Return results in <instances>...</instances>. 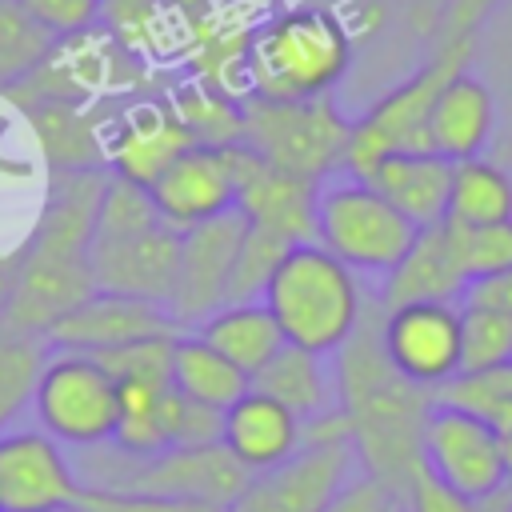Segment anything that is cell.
<instances>
[{
  "label": "cell",
  "instance_id": "cell-1",
  "mask_svg": "<svg viewBox=\"0 0 512 512\" xmlns=\"http://www.w3.org/2000/svg\"><path fill=\"white\" fill-rule=\"evenodd\" d=\"M108 168L48 172L40 216L12 260L8 292L0 304V332L48 336V328L96 292L92 280V228Z\"/></svg>",
  "mask_w": 512,
  "mask_h": 512
},
{
  "label": "cell",
  "instance_id": "cell-2",
  "mask_svg": "<svg viewBox=\"0 0 512 512\" xmlns=\"http://www.w3.org/2000/svg\"><path fill=\"white\" fill-rule=\"evenodd\" d=\"M336 412L348 424V440L368 480H376L392 500L404 496L408 480L424 468L420 440L432 392L408 384L380 348V304L368 300L360 328L336 352Z\"/></svg>",
  "mask_w": 512,
  "mask_h": 512
},
{
  "label": "cell",
  "instance_id": "cell-3",
  "mask_svg": "<svg viewBox=\"0 0 512 512\" xmlns=\"http://www.w3.org/2000/svg\"><path fill=\"white\" fill-rule=\"evenodd\" d=\"M356 60V28L328 4H280L248 36V96H332Z\"/></svg>",
  "mask_w": 512,
  "mask_h": 512
},
{
  "label": "cell",
  "instance_id": "cell-4",
  "mask_svg": "<svg viewBox=\"0 0 512 512\" xmlns=\"http://www.w3.org/2000/svg\"><path fill=\"white\" fill-rule=\"evenodd\" d=\"M260 300L280 324L284 344L316 356H336L352 340L368 308L360 276L316 240L292 244L284 252Z\"/></svg>",
  "mask_w": 512,
  "mask_h": 512
},
{
  "label": "cell",
  "instance_id": "cell-5",
  "mask_svg": "<svg viewBox=\"0 0 512 512\" xmlns=\"http://www.w3.org/2000/svg\"><path fill=\"white\" fill-rule=\"evenodd\" d=\"M84 488H108V492H148V496H180V500H204L216 508H228L244 484L252 480L224 444H200V448H164L156 456H124L104 448L80 452L76 468Z\"/></svg>",
  "mask_w": 512,
  "mask_h": 512
},
{
  "label": "cell",
  "instance_id": "cell-6",
  "mask_svg": "<svg viewBox=\"0 0 512 512\" xmlns=\"http://www.w3.org/2000/svg\"><path fill=\"white\" fill-rule=\"evenodd\" d=\"M240 108H244L240 144L260 160L316 184L344 172L352 116H344L332 96H312V100L244 96Z\"/></svg>",
  "mask_w": 512,
  "mask_h": 512
},
{
  "label": "cell",
  "instance_id": "cell-7",
  "mask_svg": "<svg viewBox=\"0 0 512 512\" xmlns=\"http://www.w3.org/2000/svg\"><path fill=\"white\" fill-rule=\"evenodd\" d=\"M176 336H152V340H136V344L96 356L116 380L120 420H116L112 448L124 456H156L180 444L188 400L172 384V340Z\"/></svg>",
  "mask_w": 512,
  "mask_h": 512
},
{
  "label": "cell",
  "instance_id": "cell-8",
  "mask_svg": "<svg viewBox=\"0 0 512 512\" xmlns=\"http://www.w3.org/2000/svg\"><path fill=\"white\" fill-rule=\"evenodd\" d=\"M472 52H476V40H432L428 60L408 80L388 88L360 120H352L344 172L348 176H364L388 152L428 148V112H432L440 88L456 72H468Z\"/></svg>",
  "mask_w": 512,
  "mask_h": 512
},
{
  "label": "cell",
  "instance_id": "cell-9",
  "mask_svg": "<svg viewBox=\"0 0 512 512\" xmlns=\"http://www.w3.org/2000/svg\"><path fill=\"white\" fill-rule=\"evenodd\" d=\"M416 232L420 228L360 176L336 172L316 192V244L348 264L356 276H388L408 256Z\"/></svg>",
  "mask_w": 512,
  "mask_h": 512
},
{
  "label": "cell",
  "instance_id": "cell-10",
  "mask_svg": "<svg viewBox=\"0 0 512 512\" xmlns=\"http://www.w3.org/2000/svg\"><path fill=\"white\" fill-rule=\"evenodd\" d=\"M356 468L360 460L348 440L344 416H316L304 424L300 448L284 464L256 472L228 504V512H324L352 484Z\"/></svg>",
  "mask_w": 512,
  "mask_h": 512
},
{
  "label": "cell",
  "instance_id": "cell-11",
  "mask_svg": "<svg viewBox=\"0 0 512 512\" xmlns=\"http://www.w3.org/2000/svg\"><path fill=\"white\" fill-rule=\"evenodd\" d=\"M32 412L40 432H48L64 448L88 452L112 444L120 420L116 380L88 352H52L40 372Z\"/></svg>",
  "mask_w": 512,
  "mask_h": 512
},
{
  "label": "cell",
  "instance_id": "cell-12",
  "mask_svg": "<svg viewBox=\"0 0 512 512\" xmlns=\"http://www.w3.org/2000/svg\"><path fill=\"white\" fill-rule=\"evenodd\" d=\"M420 460L440 484H448L452 492H460L468 500H484L508 480L500 432L484 416H472V412H464L456 404H440V400L428 412Z\"/></svg>",
  "mask_w": 512,
  "mask_h": 512
},
{
  "label": "cell",
  "instance_id": "cell-13",
  "mask_svg": "<svg viewBox=\"0 0 512 512\" xmlns=\"http://www.w3.org/2000/svg\"><path fill=\"white\" fill-rule=\"evenodd\" d=\"M380 348L408 384L436 396L460 376V308L444 300L380 308Z\"/></svg>",
  "mask_w": 512,
  "mask_h": 512
},
{
  "label": "cell",
  "instance_id": "cell-14",
  "mask_svg": "<svg viewBox=\"0 0 512 512\" xmlns=\"http://www.w3.org/2000/svg\"><path fill=\"white\" fill-rule=\"evenodd\" d=\"M244 232H248V220L236 208L180 232V272L168 300V316L176 320L180 332H196L212 312L228 304L232 268H236Z\"/></svg>",
  "mask_w": 512,
  "mask_h": 512
},
{
  "label": "cell",
  "instance_id": "cell-15",
  "mask_svg": "<svg viewBox=\"0 0 512 512\" xmlns=\"http://www.w3.org/2000/svg\"><path fill=\"white\" fill-rule=\"evenodd\" d=\"M80 476L64 444L40 428L0 432V512H56L80 500Z\"/></svg>",
  "mask_w": 512,
  "mask_h": 512
},
{
  "label": "cell",
  "instance_id": "cell-16",
  "mask_svg": "<svg viewBox=\"0 0 512 512\" xmlns=\"http://www.w3.org/2000/svg\"><path fill=\"white\" fill-rule=\"evenodd\" d=\"M232 168H236V212L252 228L284 244L316 240V192H320L316 180L292 176L260 160L244 144L232 148Z\"/></svg>",
  "mask_w": 512,
  "mask_h": 512
},
{
  "label": "cell",
  "instance_id": "cell-17",
  "mask_svg": "<svg viewBox=\"0 0 512 512\" xmlns=\"http://www.w3.org/2000/svg\"><path fill=\"white\" fill-rule=\"evenodd\" d=\"M184 148H192V136L180 124L164 92H144V96H128L116 104L108 120V172L112 176H124L148 188Z\"/></svg>",
  "mask_w": 512,
  "mask_h": 512
},
{
  "label": "cell",
  "instance_id": "cell-18",
  "mask_svg": "<svg viewBox=\"0 0 512 512\" xmlns=\"http://www.w3.org/2000/svg\"><path fill=\"white\" fill-rule=\"evenodd\" d=\"M232 148L192 144L148 184L152 204H156V212L168 228L188 232V228H196L204 220H216V216L236 208Z\"/></svg>",
  "mask_w": 512,
  "mask_h": 512
},
{
  "label": "cell",
  "instance_id": "cell-19",
  "mask_svg": "<svg viewBox=\"0 0 512 512\" xmlns=\"http://www.w3.org/2000/svg\"><path fill=\"white\" fill-rule=\"evenodd\" d=\"M176 320L168 316V308L148 304V300H132V296H116V292H92L84 304H76L68 316H60L48 328V348L52 352H112L136 340H152V336H176Z\"/></svg>",
  "mask_w": 512,
  "mask_h": 512
},
{
  "label": "cell",
  "instance_id": "cell-20",
  "mask_svg": "<svg viewBox=\"0 0 512 512\" xmlns=\"http://www.w3.org/2000/svg\"><path fill=\"white\" fill-rule=\"evenodd\" d=\"M176 272H180V232L168 224H156L124 240L92 244V280L100 292L168 308Z\"/></svg>",
  "mask_w": 512,
  "mask_h": 512
},
{
  "label": "cell",
  "instance_id": "cell-21",
  "mask_svg": "<svg viewBox=\"0 0 512 512\" xmlns=\"http://www.w3.org/2000/svg\"><path fill=\"white\" fill-rule=\"evenodd\" d=\"M120 100H44L24 108V120L36 136V148L48 172L108 168V120Z\"/></svg>",
  "mask_w": 512,
  "mask_h": 512
},
{
  "label": "cell",
  "instance_id": "cell-22",
  "mask_svg": "<svg viewBox=\"0 0 512 512\" xmlns=\"http://www.w3.org/2000/svg\"><path fill=\"white\" fill-rule=\"evenodd\" d=\"M300 440H304V424L280 400L256 388H248L240 400H232L220 412V444L248 476L284 464L300 448Z\"/></svg>",
  "mask_w": 512,
  "mask_h": 512
},
{
  "label": "cell",
  "instance_id": "cell-23",
  "mask_svg": "<svg viewBox=\"0 0 512 512\" xmlns=\"http://www.w3.org/2000/svg\"><path fill=\"white\" fill-rule=\"evenodd\" d=\"M360 180H368L400 216L416 228H432L448 216V188H452V160L416 148V152H388L380 156Z\"/></svg>",
  "mask_w": 512,
  "mask_h": 512
},
{
  "label": "cell",
  "instance_id": "cell-24",
  "mask_svg": "<svg viewBox=\"0 0 512 512\" xmlns=\"http://www.w3.org/2000/svg\"><path fill=\"white\" fill-rule=\"evenodd\" d=\"M492 132H496L492 88L472 72H456L440 88V96L428 112V152L460 164V160L484 156Z\"/></svg>",
  "mask_w": 512,
  "mask_h": 512
},
{
  "label": "cell",
  "instance_id": "cell-25",
  "mask_svg": "<svg viewBox=\"0 0 512 512\" xmlns=\"http://www.w3.org/2000/svg\"><path fill=\"white\" fill-rule=\"evenodd\" d=\"M464 276L456 268L452 244H448V228L444 220L432 228H420L408 256L384 276L376 304L380 308H400V304H420V300H444L456 304L464 296Z\"/></svg>",
  "mask_w": 512,
  "mask_h": 512
},
{
  "label": "cell",
  "instance_id": "cell-26",
  "mask_svg": "<svg viewBox=\"0 0 512 512\" xmlns=\"http://www.w3.org/2000/svg\"><path fill=\"white\" fill-rule=\"evenodd\" d=\"M100 28L140 64H180L184 16L164 0H104Z\"/></svg>",
  "mask_w": 512,
  "mask_h": 512
},
{
  "label": "cell",
  "instance_id": "cell-27",
  "mask_svg": "<svg viewBox=\"0 0 512 512\" xmlns=\"http://www.w3.org/2000/svg\"><path fill=\"white\" fill-rule=\"evenodd\" d=\"M252 388L280 400L300 424L336 412V376L328 368V356L304 352L296 344H284L256 376Z\"/></svg>",
  "mask_w": 512,
  "mask_h": 512
},
{
  "label": "cell",
  "instance_id": "cell-28",
  "mask_svg": "<svg viewBox=\"0 0 512 512\" xmlns=\"http://www.w3.org/2000/svg\"><path fill=\"white\" fill-rule=\"evenodd\" d=\"M200 340H208L216 352H224L240 372H248V380L284 348V332L272 320L264 300H240V304H224L220 312H212L200 328Z\"/></svg>",
  "mask_w": 512,
  "mask_h": 512
},
{
  "label": "cell",
  "instance_id": "cell-29",
  "mask_svg": "<svg viewBox=\"0 0 512 512\" xmlns=\"http://www.w3.org/2000/svg\"><path fill=\"white\" fill-rule=\"evenodd\" d=\"M172 384L184 400L212 412H224L232 400H240L252 388L248 372H240L224 352H216L196 332H180L172 340Z\"/></svg>",
  "mask_w": 512,
  "mask_h": 512
},
{
  "label": "cell",
  "instance_id": "cell-30",
  "mask_svg": "<svg viewBox=\"0 0 512 512\" xmlns=\"http://www.w3.org/2000/svg\"><path fill=\"white\" fill-rule=\"evenodd\" d=\"M452 224H504L512 220V176L484 156L452 164V188H448V216Z\"/></svg>",
  "mask_w": 512,
  "mask_h": 512
},
{
  "label": "cell",
  "instance_id": "cell-31",
  "mask_svg": "<svg viewBox=\"0 0 512 512\" xmlns=\"http://www.w3.org/2000/svg\"><path fill=\"white\" fill-rule=\"evenodd\" d=\"M168 104L176 108L180 124L188 128L192 144H208V148H232L240 144V132H244V100L240 96H228L220 88H208L192 76L176 80L172 88H164Z\"/></svg>",
  "mask_w": 512,
  "mask_h": 512
},
{
  "label": "cell",
  "instance_id": "cell-32",
  "mask_svg": "<svg viewBox=\"0 0 512 512\" xmlns=\"http://www.w3.org/2000/svg\"><path fill=\"white\" fill-rule=\"evenodd\" d=\"M56 44L60 40L32 20L20 0H0V92L32 76L56 52Z\"/></svg>",
  "mask_w": 512,
  "mask_h": 512
},
{
  "label": "cell",
  "instance_id": "cell-33",
  "mask_svg": "<svg viewBox=\"0 0 512 512\" xmlns=\"http://www.w3.org/2000/svg\"><path fill=\"white\" fill-rule=\"evenodd\" d=\"M52 348L44 336L0 332V432L32 404Z\"/></svg>",
  "mask_w": 512,
  "mask_h": 512
},
{
  "label": "cell",
  "instance_id": "cell-34",
  "mask_svg": "<svg viewBox=\"0 0 512 512\" xmlns=\"http://www.w3.org/2000/svg\"><path fill=\"white\" fill-rule=\"evenodd\" d=\"M500 364H512V312L460 304V372H488Z\"/></svg>",
  "mask_w": 512,
  "mask_h": 512
},
{
  "label": "cell",
  "instance_id": "cell-35",
  "mask_svg": "<svg viewBox=\"0 0 512 512\" xmlns=\"http://www.w3.org/2000/svg\"><path fill=\"white\" fill-rule=\"evenodd\" d=\"M164 224L156 204H152V192L136 180H124V176H112L108 172V184L100 192V208H96V228H92V244H108V240H124V236H136V232H148Z\"/></svg>",
  "mask_w": 512,
  "mask_h": 512
},
{
  "label": "cell",
  "instance_id": "cell-36",
  "mask_svg": "<svg viewBox=\"0 0 512 512\" xmlns=\"http://www.w3.org/2000/svg\"><path fill=\"white\" fill-rule=\"evenodd\" d=\"M444 228H448V244H452L464 284H476V280H488L512 268V220L480 224V228L444 220Z\"/></svg>",
  "mask_w": 512,
  "mask_h": 512
},
{
  "label": "cell",
  "instance_id": "cell-37",
  "mask_svg": "<svg viewBox=\"0 0 512 512\" xmlns=\"http://www.w3.org/2000/svg\"><path fill=\"white\" fill-rule=\"evenodd\" d=\"M440 404H456L472 416H484L496 432L512 416V364L488 368V372H460L436 392Z\"/></svg>",
  "mask_w": 512,
  "mask_h": 512
},
{
  "label": "cell",
  "instance_id": "cell-38",
  "mask_svg": "<svg viewBox=\"0 0 512 512\" xmlns=\"http://www.w3.org/2000/svg\"><path fill=\"white\" fill-rule=\"evenodd\" d=\"M288 248H292V244H284V240H276V236H268V232H260V228L248 224V232H244V240H240L236 268H232L228 304L260 300L264 288H268V280H272V272H276V264L284 260Z\"/></svg>",
  "mask_w": 512,
  "mask_h": 512
},
{
  "label": "cell",
  "instance_id": "cell-39",
  "mask_svg": "<svg viewBox=\"0 0 512 512\" xmlns=\"http://www.w3.org/2000/svg\"><path fill=\"white\" fill-rule=\"evenodd\" d=\"M84 512H228L204 500H180V496H148V492H108V488H80L76 500Z\"/></svg>",
  "mask_w": 512,
  "mask_h": 512
},
{
  "label": "cell",
  "instance_id": "cell-40",
  "mask_svg": "<svg viewBox=\"0 0 512 512\" xmlns=\"http://www.w3.org/2000/svg\"><path fill=\"white\" fill-rule=\"evenodd\" d=\"M32 20H40L56 40H68L76 32H88L100 24L104 0H20Z\"/></svg>",
  "mask_w": 512,
  "mask_h": 512
},
{
  "label": "cell",
  "instance_id": "cell-41",
  "mask_svg": "<svg viewBox=\"0 0 512 512\" xmlns=\"http://www.w3.org/2000/svg\"><path fill=\"white\" fill-rule=\"evenodd\" d=\"M396 504H400V512H476V500L452 492V488L440 484L428 468H420V472L408 480V488H404V496H400Z\"/></svg>",
  "mask_w": 512,
  "mask_h": 512
},
{
  "label": "cell",
  "instance_id": "cell-42",
  "mask_svg": "<svg viewBox=\"0 0 512 512\" xmlns=\"http://www.w3.org/2000/svg\"><path fill=\"white\" fill-rule=\"evenodd\" d=\"M504 0H448V12L432 40H480V28Z\"/></svg>",
  "mask_w": 512,
  "mask_h": 512
},
{
  "label": "cell",
  "instance_id": "cell-43",
  "mask_svg": "<svg viewBox=\"0 0 512 512\" xmlns=\"http://www.w3.org/2000/svg\"><path fill=\"white\" fill-rule=\"evenodd\" d=\"M396 500L376 484V480H368V476H360V480H352L324 512H388Z\"/></svg>",
  "mask_w": 512,
  "mask_h": 512
},
{
  "label": "cell",
  "instance_id": "cell-44",
  "mask_svg": "<svg viewBox=\"0 0 512 512\" xmlns=\"http://www.w3.org/2000/svg\"><path fill=\"white\" fill-rule=\"evenodd\" d=\"M444 12H448V0H400V16H404L408 32H416V36H424V40L436 36Z\"/></svg>",
  "mask_w": 512,
  "mask_h": 512
},
{
  "label": "cell",
  "instance_id": "cell-45",
  "mask_svg": "<svg viewBox=\"0 0 512 512\" xmlns=\"http://www.w3.org/2000/svg\"><path fill=\"white\" fill-rule=\"evenodd\" d=\"M464 304H488V308H504L512 312V268L488 280H476L464 288Z\"/></svg>",
  "mask_w": 512,
  "mask_h": 512
},
{
  "label": "cell",
  "instance_id": "cell-46",
  "mask_svg": "<svg viewBox=\"0 0 512 512\" xmlns=\"http://www.w3.org/2000/svg\"><path fill=\"white\" fill-rule=\"evenodd\" d=\"M164 4H172L176 12H188V8H196V4H204V0H164Z\"/></svg>",
  "mask_w": 512,
  "mask_h": 512
},
{
  "label": "cell",
  "instance_id": "cell-47",
  "mask_svg": "<svg viewBox=\"0 0 512 512\" xmlns=\"http://www.w3.org/2000/svg\"><path fill=\"white\" fill-rule=\"evenodd\" d=\"M4 172H8V160H4V156H0V180H4Z\"/></svg>",
  "mask_w": 512,
  "mask_h": 512
},
{
  "label": "cell",
  "instance_id": "cell-48",
  "mask_svg": "<svg viewBox=\"0 0 512 512\" xmlns=\"http://www.w3.org/2000/svg\"><path fill=\"white\" fill-rule=\"evenodd\" d=\"M56 512H84V508H80V504H72V508H56Z\"/></svg>",
  "mask_w": 512,
  "mask_h": 512
}]
</instances>
